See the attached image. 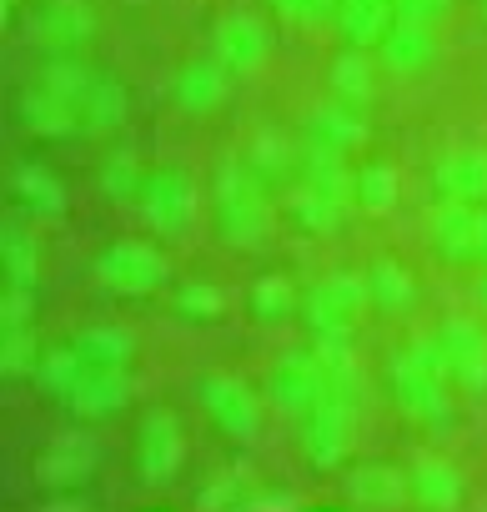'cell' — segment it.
Wrapping results in <instances>:
<instances>
[{"label": "cell", "mask_w": 487, "mask_h": 512, "mask_svg": "<svg viewBox=\"0 0 487 512\" xmlns=\"http://www.w3.org/2000/svg\"><path fill=\"white\" fill-rule=\"evenodd\" d=\"M477 307L487 312V267H482V282H477Z\"/></svg>", "instance_id": "bcb514c9"}, {"label": "cell", "mask_w": 487, "mask_h": 512, "mask_svg": "<svg viewBox=\"0 0 487 512\" xmlns=\"http://www.w3.org/2000/svg\"><path fill=\"white\" fill-rule=\"evenodd\" d=\"M96 36V16L86 0H41L31 16V41L51 56H76Z\"/></svg>", "instance_id": "4fadbf2b"}, {"label": "cell", "mask_w": 487, "mask_h": 512, "mask_svg": "<svg viewBox=\"0 0 487 512\" xmlns=\"http://www.w3.org/2000/svg\"><path fill=\"white\" fill-rule=\"evenodd\" d=\"M131 402V377L126 372H81V382L61 397V407L76 422H106Z\"/></svg>", "instance_id": "2e32d148"}, {"label": "cell", "mask_w": 487, "mask_h": 512, "mask_svg": "<svg viewBox=\"0 0 487 512\" xmlns=\"http://www.w3.org/2000/svg\"><path fill=\"white\" fill-rule=\"evenodd\" d=\"M327 392H332V382H327V367L317 362L312 347L307 352H282L267 372V402L287 417H307Z\"/></svg>", "instance_id": "52a82bcc"}, {"label": "cell", "mask_w": 487, "mask_h": 512, "mask_svg": "<svg viewBox=\"0 0 487 512\" xmlns=\"http://www.w3.org/2000/svg\"><path fill=\"white\" fill-rule=\"evenodd\" d=\"M432 342H437V352L447 362L452 387H467V392H482L487 387V332H482V322L447 317V322H437Z\"/></svg>", "instance_id": "8fae6325"}, {"label": "cell", "mask_w": 487, "mask_h": 512, "mask_svg": "<svg viewBox=\"0 0 487 512\" xmlns=\"http://www.w3.org/2000/svg\"><path fill=\"white\" fill-rule=\"evenodd\" d=\"M11 196L26 206V211H36V216H66V186L46 171V166H36V161H21L16 171H11Z\"/></svg>", "instance_id": "4316f807"}, {"label": "cell", "mask_w": 487, "mask_h": 512, "mask_svg": "<svg viewBox=\"0 0 487 512\" xmlns=\"http://www.w3.org/2000/svg\"><path fill=\"white\" fill-rule=\"evenodd\" d=\"M307 131H312V141H322V146H332V151H342V156L357 151V146H367V136H372L362 106H347V101H337V96L307 111Z\"/></svg>", "instance_id": "ffe728a7"}, {"label": "cell", "mask_w": 487, "mask_h": 512, "mask_svg": "<svg viewBox=\"0 0 487 512\" xmlns=\"http://www.w3.org/2000/svg\"><path fill=\"white\" fill-rule=\"evenodd\" d=\"M327 91L347 106H367L377 96V71H372L367 46H347L327 61Z\"/></svg>", "instance_id": "7402d4cb"}, {"label": "cell", "mask_w": 487, "mask_h": 512, "mask_svg": "<svg viewBox=\"0 0 487 512\" xmlns=\"http://www.w3.org/2000/svg\"><path fill=\"white\" fill-rule=\"evenodd\" d=\"M171 307H176L181 322H216L221 307H226V297H221V287L191 277V282H181V287L171 292Z\"/></svg>", "instance_id": "74e56055"}, {"label": "cell", "mask_w": 487, "mask_h": 512, "mask_svg": "<svg viewBox=\"0 0 487 512\" xmlns=\"http://www.w3.org/2000/svg\"><path fill=\"white\" fill-rule=\"evenodd\" d=\"M6 6H16V0H6Z\"/></svg>", "instance_id": "c3c4849f"}, {"label": "cell", "mask_w": 487, "mask_h": 512, "mask_svg": "<svg viewBox=\"0 0 487 512\" xmlns=\"http://www.w3.org/2000/svg\"><path fill=\"white\" fill-rule=\"evenodd\" d=\"M477 6H482V21H487V0H477Z\"/></svg>", "instance_id": "7dc6e473"}, {"label": "cell", "mask_w": 487, "mask_h": 512, "mask_svg": "<svg viewBox=\"0 0 487 512\" xmlns=\"http://www.w3.org/2000/svg\"><path fill=\"white\" fill-rule=\"evenodd\" d=\"M211 216H216L221 241L236 246V251H252V246L267 241V231H272V206H267L262 176L241 161V156L221 161L216 186H211Z\"/></svg>", "instance_id": "7a4b0ae2"}, {"label": "cell", "mask_w": 487, "mask_h": 512, "mask_svg": "<svg viewBox=\"0 0 487 512\" xmlns=\"http://www.w3.org/2000/svg\"><path fill=\"white\" fill-rule=\"evenodd\" d=\"M247 307H252V317H257L262 327H277V322H287L292 312H302V297H297L292 277H282V272H267V277H257V282H252V292H247Z\"/></svg>", "instance_id": "4dcf8cb0"}, {"label": "cell", "mask_w": 487, "mask_h": 512, "mask_svg": "<svg viewBox=\"0 0 487 512\" xmlns=\"http://www.w3.org/2000/svg\"><path fill=\"white\" fill-rule=\"evenodd\" d=\"M382 71L392 76H417L432 66L437 56V26H412V21H392V31L377 41Z\"/></svg>", "instance_id": "ac0fdd59"}, {"label": "cell", "mask_w": 487, "mask_h": 512, "mask_svg": "<svg viewBox=\"0 0 487 512\" xmlns=\"http://www.w3.org/2000/svg\"><path fill=\"white\" fill-rule=\"evenodd\" d=\"M357 412H362V407H352V402H342V397L327 392V397L302 417V452H307V462H312L317 472H332V467L347 462L352 437H357Z\"/></svg>", "instance_id": "8992f818"}, {"label": "cell", "mask_w": 487, "mask_h": 512, "mask_svg": "<svg viewBox=\"0 0 487 512\" xmlns=\"http://www.w3.org/2000/svg\"><path fill=\"white\" fill-rule=\"evenodd\" d=\"M91 81H96V71H91V66H81L76 56H51V61L36 71V86H41V91H51V96H61V101H71V106L86 96V86H91Z\"/></svg>", "instance_id": "836d02e7"}, {"label": "cell", "mask_w": 487, "mask_h": 512, "mask_svg": "<svg viewBox=\"0 0 487 512\" xmlns=\"http://www.w3.org/2000/svg\"><path fill=\"white\" fill-rule=\"evenodd\" d=\"M247 472H241V467H226V472H216L201 492H196V507H241V502H247Z\"/></svg>", "instance_id": "ab89813d"}, {"label": "cell", "mask_w": 487, "mask_h": 512, "mask_svg": "<svg viewBox=\"0 0 487 512\" xmlns=\"http://www.w3.org/2000/svg\"><path fill=\"white\" fill-rule=\"evenodd\" d=\"M141 186H146V176H141L136 151H111L101 161V191H106V201L131 206V201H141Z\"/></svg>", "instance_id": "e575fe53"}, {"label": "cell", "mask_w": 487, "mask_h": 512, "mask_svg": "<svg viewBox=\"0 0 487 512\" xmlns=\"http://www.w3.org/2000/svg\"><path fill=\"white\" fill-rule=\"evenodd\" d=\"M241 161H247L262 181H277V176H287L292 171V161H297V151H292V141L282 136V131H257L252 136V146H247V156H241Z\"/></svg>", "instance_id": "d590c367"}, {"label": "cell", "mask_w": 487, "mask_h": 512, "mask_svg": "<svg viewBox=\"0 0 487 512\" xmlns=\"http://www.w3.org/2000/svg\"><path fill=\"white\" fill-rule=\"evenodd\" d=\"M241 507H297V492H282V487H252Z\"/></svg>", "instance_id": "7bdbcfd3"}, {"label": "cell", "mask_w": 487, "mask_h": 512, "mask_svg": "<svg viewBox=\"0 0 487 512\" xmlns=\"http://www.w3.org/2000/svg\"><path fill=\"white\" fill-rule=\"evenodd\" d=\"M267 6L282 16V21H292V26H302V0H267Z\"/></svg>", "instance_id": "ee69618b"}, {"label": "cell", "mask_w": 487, "mask_h": 512, "mask_svg": "<svg viewBox=\"0 0 487 512\" xmlns=\"http://www.w3.org/2000/svg\"><path fill=\"white\" fill-rule=\"evenodd\" d=\"M477 262L487 267V206H477Z\"/></svg>", "instance_id": "f6af8a7d"}, {"label": "cell", "mask_w": 487, "mask_h": 512, "mask_svg": "<svg viewBox=\"0 0 487 512\" xmlns=\"http://www.w3.org/2000/svg\"><path fill=\"white\" fill-rule=\"evenodd\" d=\"M367 292H372V307L377 312H412V302H417V282H412V272L402 267V262H372V272H367Z\"/></svg>", "instance_id": "d6a6232c"}, {"label": "cell", "mask_w": 487, "mask_h": 512, "mask_svg": "<svg viewBox=\"0 0 487 512\" xmlns=\"http://www.w3.org/2000/svg\"><path fill=\"white\" fill-rule=\"evenodd\" d=\"M342 211H347V201H337L332 191H322V186H312V181H297V186L287 191V216H292L302 231L327 236V231L342 226Z\"/></svg>", "instance_id": "f1b7e54d"}, {"label": "cell", "mask_w": 487, "mask_h": 512, "mask_svg": "<svg viewBox=\"0 0 487 512\" xmlns=\"http://www.w3.org/2000/svg\"><path fill=\"white\" fill-rule=\"evenodd\" d=\"M352 201L372 216H387L397 201H402V171L392 161H367L357 171V186H352Z\"/></svg>", "instance_id": "f546056e"}, {"label": "cell", "mask_w": 487, "mask_h": 512, "mask_svg": "<svg viewBox=\"0 0 487 512\" xmlns=\"http://www.w3.org/2000/svg\"><path fill=\"white\" fill-rule=\"evenodd\" d=\"M136 206L156 236H186L201 216V191L191 186L186 171H156V176H146Z\"/></svg>", "instance_id": "5b68a950"}, {"label": "cell", "mask_w": 487, "mask_h": 512, "mask_svg": "<svg viewBox=\"0 0 487 512\" xmlns=\"http://www.w3.org/2000/svg\"><path fill=\"white\" fill-rule=\"evenodd\" d=\"M372 307L367 292V272H327L322 282H312V292L302 297V317L312 332L322 327H357V317Z\"/></svg>", "instance_id": "ba28073f"}, {"label": "cell", "mask_w": 487, "mask_h": 512, "mask_svg": "<svg viewBox=\"0 0 487 512\" xmlns=\"http://www.w3.org/2000/svg\"><path fill=\"white\" fill-rule=\"evenodd\" d=\"M392 11H397V21H412V26H437V21L452 11V0H392Z\"/></svg>", "instance_id": "b9f144b4"}, {"label": "cell", "mask_w": 487, "mask_h": 512, "mask_svg": "<svg viewBox=\"0 0 487 512\" xmlns=\"http://www.w3.org/2000/svg\"><path fill=\"white\" fill-rule=\"evenodd\" d=\"M21 121H26V131L41 136V141H66V136L81 131V111H76L71 101L41 91V86H31V91L21 96Z\"/></svg>", "instance_id": "603a6c76"}, {"label": "cell", "mask_w": 487, "mask_h": 512, "mask_svg": "<svg viewBox=\"0 0 487 512\" xmlns=\"http://www.w3.org/2000/svg\"><path fill=\"white\" fill-rule=\"evenodd\" d=\"M302 181H312V186H322V191H332L337 201H352V186H357V171H347V161H342V151H332V146H322V141H312V146L302 151Z\"/></svg>", "instance_id": "1f68e13d"}, {"label": "cell", "mask_w": 487, "mask_h": 512, "mask_svg": "<svg viewBox=\"0 0 487 512\" xmlns=\"http://www.w3.org/2000/svg\"><path fill=\"white\" fill-rule=\"evenodd\" d=\"M36 362H41V347H36L31 327H0V372L26 377V372H36Z\"/></svg>", "instance_id": "f35d334b"}, {"label": "cell", "mask_w": 487, "mask_h": 512, "mask_svg": "<svg viewBox=\"0 0 487 512\" xmlns=\"http://www.w3.org/2000/svg\"><path fill=\"white\" fill-rule=\"evenodd\" d=\"M427 236H432V251L442 262H477V206L472 201H437Z\"/></svg>", "instance_id": "e0dca14e"}, {"label": "cell", "mask_w": 487, "mask_h": 512, "mask_svg": "<svg viewBox=\"0 0 487 512\" xmlns=\"http://www.w3.org/2000/svg\"><path fill=\"white\" fill-rule=\"evenodd\" d=\"M342 492H347V502H352V507H377V512H387V507H402V502L412 497V482H407V472H402V467L362 462V467H352V472H347Z\"/></svg>", "instance_id": "d6986e66"}, {"label": "cell", "mask_w": 487, "mask_h": 512, "mask_svg": "<svg viewBox=\"0 0 487 512\" xmlns=\"http://www.w3.org/2000/svg\"><path fill=\"white\" fill-rule=\"evenodd\" d=\"M81 357H76V347L66 342V347H51V352H41V362H36V387L46 392V397H66L76 382H81Z\"/></svg>", "instance_id": "8d00e7d4"}, {"label": "cell", "mask_w": 487, "mask_h": 512, "mask_svg": "<svg viewBox=\"0 0 487 512\" xmlns=\"http://www.w3.org/2000/svg\"><path fill=\"white\" fill-rule=\"evenodd\" d=\"M0 272H6V287H36V277H41V246L11 216L0 226Z\"/></svg>", "instance_id": "83f0119b"}, {"label": "cell", "mask_w": 487, "mask_h": 512, "mask_svg": "<svg viewBox=\"0 0 487 512\" xmlns=\"http://www.w3.org/2000/svg\"><path fill=\"white\" fill-rule=\"evenodd\" d=\"M392 0H337V36L347 46H372L392 31Z\"/></svg>", "instance_id": "484cf974"}, {"label": "cell", "mask_w": 487, "mask_h": 512, "mask_svg": "<svg viewBox=\"0 0 487 512\" xmlns=\"http://www.w3.org/2000/svg\"><path fill=\"white\" fill-rule=\"evenodd\" d=\"M196 397H201V412L211 417V427H216L221 437H231V442H252V437H257V427H262V402H257V392L241 382V377L211 372V377H201Z\"/></svg>", "instance_id": "277c9868"}, {"label": "cell", "mask_w": 487, "mask_h": 512, "mask_svg": "<svg viewBox=\"0 0 487 512\" xmlns=\"http://www.w3.org/2000/svg\"><path fill=\"white\" fill-rule=\"evenodd\" d=\"M447 387H452V377H447V362H442L432 337H417V342H407L387 357V392H392V402L407 422L447 427V417H452Z\"/></svg>", "instance_id": "6da1fadb"}, {"label": "cell", "mask_w": 487, "mask_h": 512, "mask_svg": "<svg viewBox=\"0 0 487 512\" xmlns=\"http://www.w3.org/2000/svg\"><path fill=\"white\" fill-rule=\"evenodd\" d=\"M71 347H76L86 372H126V362L136 352V337L126 327H81L71 337Z\"/></svg>", "instance_id": "cb8c5ba5"}, {"label": "cell", "mask_w": 487, "mask_h": 512, "mask_svg": "<svg viewBox=\"0 0 487 512\" xmlns=\"http://www.w3.org/2000/svg\"><path fill=\"white\" fill-rule=\"evenodd\" d=\"M101 462V447L86 432H61L36 452V482L46 492H66V487H86L91 472Z\"/></svg>", "instance_id": "7c38bea8"}, {"label": "cell", "mask_w": 487, "mask_h": 512, "mask_svg": "<svg viewBox=\"0 0 487 512\" xmlns=\"http://www.w3.org/2000/svg\"><path fill=\"white\" fill-rule=\"evenodd\" d=\"M432 196L437 201H472L487 206V151L482 146H457L432 161Z\"/></svg>", "instance_id": "5bb4252c"}, {"label": "cell", "mask_w": 487, "mask_h": 512, "mask_svg": "<svg viewBox=\"0 0 487 512\" xmlns=\"http://www.w3.org/2000/svg\"><path fill=\"white\" fill-rule=\"evenodd\" d=\"M171 96H176V106H181L186 116H211V111H221L226 96H231V71H226L216 56H196V61H186V66L176 71Z\"/></svg>", "instance_id": "9a60e30c"}, {"label": "cell", "mask_w": 487, "mask_h": 512, "mask_svg": "<svg viewBox=\"0 0 487 512\" xmlns=\"http://www.w3.org/2000/svg\"><path fill=\"white\" fill-rule=\"evenodd\" d=\"M407 482H412V502L417 507H432V512H447L462 502V472L447 462V457H432V452H417L412 467H407Z\"/></svg>", "instance_id": "44dd1931"}, {"label": "cell", "mask_w": 487, "mask_h": 512, "mask_svg": "<svg viewBox=\"0 0 487 512\" xmlns=\"http://www.w3.org/2000/svg\"><path fill=\"white\" fill-rule=\"evenodd\" d=\"M36 312V287H6L0 297V327H31Z\"/></svg>", "instance_id": "60d3db41"}, {"label": "cell", "mask_w": 487, "mask_h": 512, "mask_svg": "<svg viewBox=\"0 0 487 512\" xmlns=\"http://www.w3.org/2000/svg\"><path fill=\"white\" fill-rule=\"evenodd\" d=\"M186 462V437L171 412H146L136 427V477L146 487H166Z\"/></svg>", "instance_id": "30bf717a"}, {"label": "cell", "mask_w": 487, "mask_h": 512, "mask_svg": "<svg viewBox=\"0 0 487 512\" xmlns=\"http://www.w3.org/2000/svg\"><path fill=\"white\" fill-rule=\"evenodd\" d=\"M91 277L111 292V297H151L171 282V262L151 246V241H111L96 251Z\"/></svg>", "instance_id": "3957f363"}, {"label": "cell", "mask_w": 487, "mask_h": 512, "mask_svg": "<svg viewBox=\"0 0 487 512\" xmlns=\"http://www.w3.org/2000/svg\"><path fill=\"white\" fill-rule=\"evenodd\" d=\"M211 56L231 76H247V71H262L267 66L272 36H267V26L252 11H226V16L211 21Z\"/></svg>", "instance_id": "9c48e42d"}, {"label": "cell", "mask_w": 487, "mask_h": 512, "mask_svg": "<svg viewBox=\"0 0 487 512\" xmlns=\"http://www.w3.org/2000/svg\"><path fill=\"white\" fill-rule=\"evenodd\" d=\"M126 106H131V101H126V86L96 71V81H91L86 96L76 101V111H81V131H86V136H111V131L126 121Z\"/></svg>", "instance_id": "d4e9b609"}]
</instances>
